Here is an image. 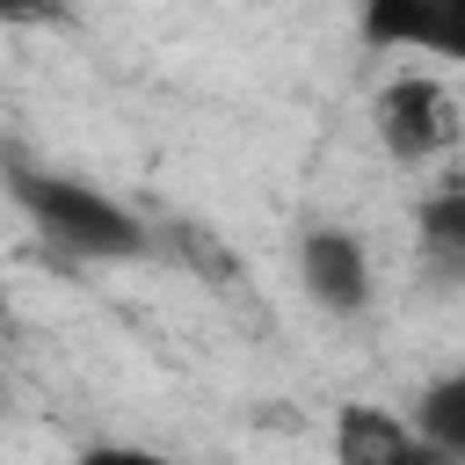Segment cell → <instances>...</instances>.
I'll return each instance as SVG.
<instances>
[{"label": "cell", "instance_id": "cell-7", "mask_svg": "<svg viewBox=\"0 0 465 465\" xmlns=\"http://www.w3.org/2000/svg\"><path fill=\"white\" fill-rule=\"evenodd\" d=\"M414 436L436 450V465H458V458H465V378H458V371L436 378V385L421 392V407H414Z\"/></svg>", "mask_w": 465, "mask_h": 465}, {"label": "cell", "instance_id": "cell-4", "mask_svg": "<svg viewBox=\"0 0 465 465\" xmlns=\"http://www.w3.org/2000/svg\"><path fill=\"white\" fill-rule=\"evenodd\" d=\"M298 269H305L312 305H327V312H363L371 305V254H363L356 232H334V225L305 232L298 240Z\"/></svg>", "mask_w": 465, "mask_h": 465}, {"label": "cell", "instance_id": "cell-5", "mask_svg": "<svg viewBox=\"0 0 465 465\" xmlns=\"http://www.w3.org/2000/svg\"><path fill=\"white\" fill-rule=\"evenodd\" d=\"M334 450L349 465H436V450L385 407H341L334 421Z\"/></svg>", "mask_w": 465, "mask_h": 465}, {"label": "cell", "instance_id": "cell-3", "mask_svg": "<svg viewBox=\"0 0 465 465\" xmlns=\"http://www.w3.org/2000/svg\"><path fill=\"white\" fill-rule=\"evenodd\" d=\"M363 44L465 58V0H363Z\"/></svg>", "mask_w": 465, "mask_h": 465}, {"label": "cell", "instance_id": "cell-9", "mask_svg": "<svg viewBox=\"0 0 465 465\" xmlns=\"http://www.w3.org/2000/svg\"><path fill=\"white\" fill-rule=\"evenodd\" d=\"M0 334H7V312H0Z\"/></svg>", "mask_w": 465, "mask_h": 465}, {"label": "cell", "instance_id": "cell-8", "mask_svg": "<svg viewBox=\"0 0 465 465\" xmlns=\"http://www.w3.org/2000/svg\"><path fill=\"white\" fill-rule=\"evenodd\" d=\"M58 0H0V29H29V22H51Z\"/></svg>", "mask_w": 465, "mask_h": 465}, {"label": "cell", "instance_id": "cell-2", "mask_svg": "<svg viewBox=\"0 0 465 465\" xmlns=\"http://www.w3.org/2000/svg\"><path fill=\"white\" fill-rule=\"evenodd\" d=\"M378 138H385V153L392 160H429L436 145H450V94L436 87V80H421V73H400V80H385V94H378Z\"/></svg>", "mask_w": 465, "mask_h": 465}, {"label": "cell", "instance_id": "cell-1", "mask_svg": "<svg viewBox=\"0 0 465 465\" xmlns=\"http://www.w3.org/2000/svg\"><path fill=\"white\" fill-rule=\"evenodd\" d=\"M7 182H15V203L36 218V232L58 254H87V262H131V254H145V225L116 196H102V189H87L73 174H44V167H15Z\"/></svg>", "mask_w": 465, "mask_h": 465}, {"label": "cell", "instance_id": "cell-6", "mask_svg": "<svg viewBox=\"0 0 465 465\" xmlns=\"http://www.w3.org/2000/svg\"><path fill=\"white\" fill-rule=\"evenodd\" d=\"M421 254H429V269H436L443 283L465 276V189H458V182H443V189L421 203Z\"/></svg>", "mask_w": 465, "mask_h": 465}]
</instances>
